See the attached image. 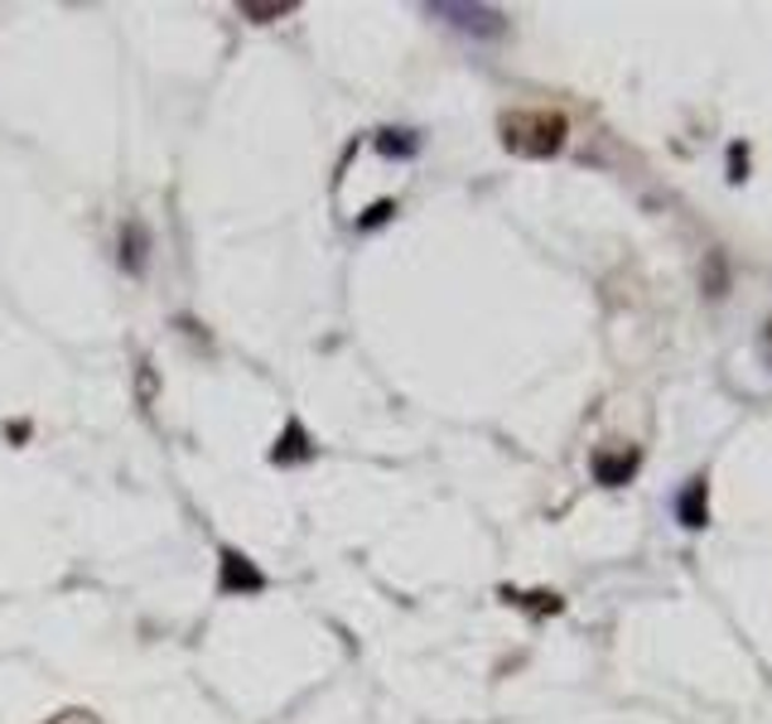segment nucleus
I'll return each instance as SVG.
<instances>
[{"label":"nucleus","instance_id":"f257e3e1","mask_svg":"<svg viewBox=\"0 0 772 724\" xmlns=\"http://www.w3.org/2000/svg\"><path fill=\"white\" fill-rule=\"evenodd\" d=\"M502 131V145L512 150V155H526V160H551L555 150L565 145L569 126L561 111H541V107H526V111H508V117L498 121Z\"/></svg>","mask_w":772,"mask_h":724},{"label":"nucleus","instance_id":"f03ea898","mask_svg":"<svg viewBox=\"0 0 772 724\" xmlns=\"http://www.w3.org/2000/svg\"><path fill=\"white\" fill-rule=\"evenodd\" d=\"M218 584L227 594H251V590H261V570L247 561V555H237V551H222V575H218Z\"/></svg>","mask_w":772,"mask_h":724},{"label":"nucleus","instance_id":"7ed1b4c3","mask_svg":"<svg viewBox=\"0 0 772 724\" xmlns=\"http://www.w3.org/2000/svg\"><path fill=\"white\" fill-rule=\"evenodd\" d=\"M638 474V450H623V454H594V478L604 483V488H618V483H628Z\"/></svg>","mask_w":772,"mask_h":724},{"label":"nucleus","instance_id":"20e7f679","mask_svg":"<svg viewBox=\"0 0 772 724\" xmlns=\"http://www.w3.org/2000/svg\"><path fill=\"white\" fill-rule=\"evenodd\" d=\"M681 522L686 527H705L710 512H705V478H695L686 493H681Z\"/></svg>","mask_w":772,"mask_h":724},{"label":"nucleus","instance_id":"39448f33","mask_svg":"<svg viewBox=\"0 0 772 724\" xmlns=\"http://www.w3.org/2000/svg\"><path fill=\"white\" fill-rule=\"evenodd\" d=\"M290 460H309V435L300 425H285L281 444H275V464H290Z\"/></svg>","mask_w":772,"mask_h":724},{"label":"nucleus","instance_id":"423d86ee","mask_svg":"<svg viewBox=\"0 0 772 724\" xmlns=\"http://www.w3.org/2000/svg\"><path fill=\"white\" fill-rule=\"evenodd\" d=\"M290 10H295V6H290V0H275V6H257V0H247V6H242V15H247L251 24H271V20L290 15Z\"/></svg>","mask_w":772,"mask_h":724},{"label":"nucleus","instance_id":"0eeeda50","mask_svg":"<svg viewBox=\"0 0 772 724\" xmlns=\"http://www.w3.org/2000/svg\"><path fill=\"white\" fill-rule=\"evenodd\" d=\"M377 150H382V155H415V136H406V131H387L382 141H377Z\"/></svg>","mask_w":772,"mask_h":724},{"label":"nucleus","instance_id":"6e6552de","mask_svg":"<svg viewBox=\"0 0 772 724\" xmlns=\"http://www.w3.org/2000/svg\"><path fill=\"white\" fill-rule=\"evenodd\" d=\"M387 218H391V203H377V208L362 213V227H377V223H387Z\"/></svg>","mask_w":772,"mask_h":724}]
</instances>
